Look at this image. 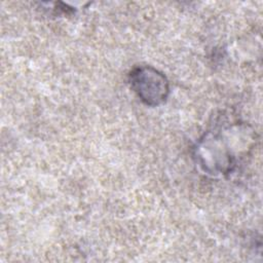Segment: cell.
Here are the masks:
<instances>
[{
	"mask_svg": "<svg viewBox=\"0 0 263 263\" xmlns=\"http://www.w3.org/2000/svg\"><path fill=\"white\" fill-rule=\"evenodd\" d=\"M130 85L139 98L150 106H157L168 95V83L164 75L150 67L135 69L129 75Z\"/></svg>",
	"mask_w": 263,
	"mask_h": 263,
	"instance_id": "6da1fadb",
	"label": "cell"
}]
</instances>
